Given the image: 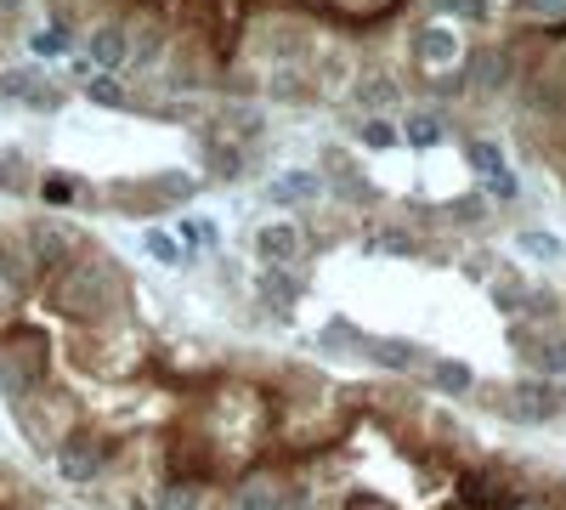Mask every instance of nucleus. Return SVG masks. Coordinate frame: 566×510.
Here are the masks:
<instances>
[{"label":"nucleus","mask_w":566,"mask_h":510,"mask_svg":"<svg viewBox=\"0 0 566 510\" xmlns=\"http://www.w3.org/2000/svg\"><path fill=\"white\" fill-rule=\"evenodd\" d=\"M34 295H45V306H52L57 318H69V323H80V330H97V323H119L125 278L97 244H85L69 267L45 272Z\"/></svg>","instance_id":"f257e3e1"},{"label":"nucleus","mask_w":566,"mask_h":510,"mask_svg":"<svg viewBox=\"0 0 566 510\" xmlns=\"http://www.w3.org/2000/svg\"><path fill=\"white\" fill-rule=\"evenodd\" d=\"M464 63V40L453 23H413L408 29V91H431L442 74Z\"/></svg>","instance_id":"f03ea898"},{"label":"nucleus","mask_w":566,"mask_h":510,"mask_svg":"<svg viewBox=\"0 0 566 510\" xmlns=\"http://www.w3.org/2000/svg\"><path fill=\"white\" fill-rule=\"evenodd\" d=\"M12 420L23 426V437H29V448H34V454H52V448L80 426V403H74V397H63L57 386H40L29 403H18V408H12Z\"/></svg>","instance_id":"7ed1b4c3"},{"label":"nucleus","mask_w":566,"mask_h":510,"mask_svg":"<svg viewBox=\"0 0 566 510\" xmlns=\"http://www.w3.org/2000/svg\"><path fill=\"white\" fill-rule=\"evenodd\" d=\"M515 91V40H482L464 45V97L470 103H499Z\"/></svg>","instance_id":"20e7f679"},{"label":"nucleus","mask_w":566,"mask_h":510,"mask_svg":"<svg viewBox=\"0 0 566 510\" xmlns=\"http://www.w3.org/2000/svg\"><path fill=\"white\" fill-rule=\"evenodd\" d=\"M114 443L97 431V426H74L57 448H52V466H57V477L69 482V488H91V482H103L108 477V466H114Z\"/></svg>","instance_id":"39448f33"},{"label":"nucleus","mask_w":566,"mask_h":510,"mask_svg":"<svg viewBox=\"0 0 566 510\" xmlns=\"http://www.w3.org/2000/svg\"><path fill=\"white\" fill-rule=\"evenodd\" d=\"M488 403L504 414V420H515V426H555L560 414H566L555 381H544V375H522V381H510V386H493Z\"/></svg>","instance_id":"423d86ee"},{"label":"nucleus","mask_w":566,"mask_h":510,"mask_svg":"<svg viewBox=\"0 0 566 510\" xmlns=\"http://www.w3.org/2000/svg\"><path fill=\"white\" fill-rule=\"evenodd\" d=\"M125 23V40H130V63L136 74H159V63L170 58V40H176V23L154 7V0H130V12L119 18Z\"/></svg>","instance_id":"0eeeda50"},{"label":"nucleus","mask_w":566,"mask_h":510,"mask_svg":"<svg viewBox=\"0 0 566 510\" xmlns=\"http://www.w3.org/2000/svg\"><path fill=\"white\" fill-rule=\"evenodd\" d=\"M18 239H23V250L34 256L40 278H45V272H57V267H69V261L91 244L80 227H69L63 216H29V221H18Z\"/></svg>","instance_id":"6e6552de"},{"label":"nucleus","mask_w":566,"mask_h":510,"mask_svg":"<svg viewBox=\"0 0 566 510\" xmlns=\"http://www.w3.org/2000/svg\"><path fill=\"white\" fill-rule=\"evenodd\" d=\"M363 69V52L346 40H317V52L306 58V74H312V91H317V103H340L352 80Z\"/></svg>","instance_id":"1a4fd4ad"},{"label":"nucleus","mask_w":566,"mask_h":510,"mask_svg":"<svg viewBox=\"0 0 566 510\" xmlns=\"http://www.w3.org/2000/svg\"><path fill=\"white\" fill-rule=\"evenodd\" d=\"M346 97H352L357 114H397L408 103V80L397 69H386V63H363Z\"/></svg>","instance_id":"9d476101"},{"label":"nucleus","mask_w":566,"mask_h":510,"mask_svg":"<svg viewBox=\"0 0 566 510\" xmlns=\"http://www.w3.org/2000/svg\"><path fill=\"white\" fill-rule=\"evenodd\" d=\"M205 131H216V136H227V143H239V148L255 154V143L272 131V119H266V108L255 97H227V103H216V114L205 119Z\"/></svg>","instance_id":"9b49d317"},{"label":"nucleus","mask_w":566,"mask_h":510,"mask_svg":"<svg viewBox=\"0 0 566 510\" xmlns=\"http://www.w3.org/2000/svg\"><path fill=\"white\" fill-rule=\"evenodd\" d=\"M74 45L85 52V63L103 69V74H125V63H130V40H125V23H119L114 12L97 18V23H85Z\"/></svg>","instance_id":"f8f14e48"},{"label":"nucleus","mask_w":566,"mask_h":510,"mask_svg":"<svg viewBox=\"0 0 566 510\" xmlns=\"http://www.w3.org/2000/svg\"><path fill=\"white\" fill-rule=\"evenodd\" d=\"M301 488H290V477L272 471V466H255L250 477H239V488H232V504L239 510H295Z\"/></svg>","instance_id":"ddd939ff"},{"label":"nucleus","mask_w":566,"mask_h":510,"mask_svg":"<svg viewBox=\"0 0 566 510\" xmlns=\"http://www.w3.org/2000/svg\"><path fill=\"white\" fill-rule=\"evenodd\" d=\"M0 290H7L12 301H23V295L40 290V267H34V256L23 250V239H18V221L0 227Z\"/></svg>","instance_id":"4468645a"},{"label":"nucleus","mask_w":566,"mask_h":510,"mask_svg":"<svg viewBox=\"0 0 566 510\" xmlns=\"http://www.w3.org/2000/svg\"><path fill=\"white\" fill-rule=\"evenodd\" d=\"M266 205L272 210H301V205H317V199H328V181H323V170H306V165H295V170H277L272 181H266Z\"/></svg>","instance_id":"2eb2a0df"},{"label":"nucleus","mask_w":566,"mask_h":510,"mask_svg":"<svg viewBox=\"0 0 566 510\" xmlns=\"http://www.w3.org/2000/svg\"><path fill=\"white\" fill-rule=\"evenodd\" d=\"M255 97H266V103H317V91H312L306 63H266L255 74Z\"/></svg>","instance_id":"dca6fc26"},{"label":"nucleus","mask_w":566,"mask_h":510,"mask_svg":"<svg viewBox=\"0 0 566 510\" xmlns=\"http://www.w3.org/2000/svg\"><path fill=\"white\" fill-rule=\"evenodd\" d=\"M357 357L380 363L386 375H413V368L431 363L419 341H402V335H363V341H357Z\"/></svg>","instance_id":"f3484780"},{"label":"nucleus","mask_w":566,"mask_h":510,"mask_svg":"<svg viewBox=\"0 0 566 510\" xmlns=\"http://www.w3.org/2000/svg\"><path fill=\"white\" fill-rule=\"evenodd\" d=\"M199 159H205V181H239V176L255 165L250 148L227 143V136H216V131H205V125H199Z\"/></svg>","instance_id":"a211bd4d"},{"label":"nucleus","mask_w":566,"mask_h":510,"mask_svg":"<svg viewBox=\"0 0 566 510\" xmlns=\"http://www.w3.org/2000/svg\"><path fill=\"white\" fill-rule=\"evenodd\" d=\"M453 493H459L464 510H493L510 493V471L504 466H464L459 482H453Z\"/></svg>","instance_id":"6ab92c4d"},{"label":"nucleus","mask_w":566,"mask_h":510,"mask_svg":"<svg viewBox=\"0 0 566 510\" xmlns=\"http://www.w3.org/2000/svg\"><path fill=\"white\" fill-rule=\"evenodd\" d=\"M397 136H402L408 148H442L448 136H453V125H448V114L437 103H413V108L397 114Z\"/></svg>","instance_id":"aec40b11"},{"label":"nucleus","mask_w":566,"mask_h":510,"mask_svg":"<svg viewBox=\"0 0 566 510\" xmlns=\"http://www.w3.org/2000/svg\"><path fill=\"white\" fill-rule=\"evenodd\" d=\"M80 97H85L91 108H108V114H148V103H142L119 74H103V69H91V74L80 80Z\"/></svg>","instance_id":"412c9836"},{"label":"nucleus","mask_w":566,"mask_h":510,"mask_svg":"<svg viewBox=\"0 0 566 510\" xmlns=\"http://www.w3.org/2000/svg\"><path fill=\"white\" fill-rule=\"evenodd\" d=\"M34 199H40L45 210H69V205H97V194L85 188V176H74V170H57V165L34 170Z\"/></svg>","instance_id":"4be33fe9"},{"label":"nucleus","mask_w":566,"mask_h":510,"mask_svg":"<svg viewBox=\"0 0 566 510\" xmlns=\"http://www.w3.org/2000/svg\"><path fill=\"white\" fill-rule=\"evenodd\" d=\"M306 233L295 221H266V227H255V256L266 261V267H295L301 256H306Z\"/></svg>","instance_id":"5701e85b"},{"label":"nucleus","mask_w":566,"mask_h":510,"mask_svg":"<svg viewBox=\"0 0 566 510\" xmlns=\"http://www.w3.org/2000/svg\"><path fill=\"white\" fill-rule=\"evenodd\" d=\"M255 295H261L277 318H290V312L301 306V278H295V267H266V272H255Z\"/></svg>","instance_id":"b1692460"},{"label":"nucleus","mask_w":566,"mask_h":510,"mask_svg":"<svg viewBox=\"0 0 566 510\" xmlns=\"http://www.w3.org/2000/svg\"><path fill=\"white\" fill-rule=\"evenodd\" d=\"M216 493L205 477H165L159 493H154V510H210Z\"/></svg>","instance_id":"393cba45"},{"label":"nucleus","mask_w":566,"mask_h":510,"mask_svg":"<svg viewBox=\"0 0 566 510\" xmlns=\"http://www.w3.org/2000/svg\"><path fill=\"white\" fill-rule=\"evenodd\" d=\"M424 381H431V392H442V397H464V392H476V368H470L464 357H431L424 363Z\"/></svg>","instance_id":"a878e982"},{"label":"nucleus","mask_w":566,"mask_h":510,"mask_svg":"<svg viewBox=\"0 0 566 510\" xmlns=\"http://www.w3.org/2000/svg\"><path fill=\"white\" fill-rule=\"evenodd\" d=\"M34 159L23 154V148H0V199H23V194H34Z\"/></svg>","instance_id":"bb28decb"},{"label":"nucleus","mask_w":566,"mask_h":510,"mask_svg":"<svg viewBox=\"0 0 566 510\" xmlns=\"http://www.w3.org/2000/svg\"><path fill=\"white\" fill-rule=\"evenodd\" d=\"M363 256H424V239L413 233V227H374V233L363 239Z\"/></svg>","instance_id":"cd10ccee"},{"label":"nucleus","mask_w":566,"mask_h":510,"mask_svg":"<svg viewBox=\"0 0 566 510\" xmlns=\"http://www.w3.org/2000/svg\"><path fill=\"white\" fill-rule=\"evenodd\" d=\"M23 45H29V58H34V63H63V58L74 52V34L57 29V23H34V29L23 34Z\"/></svg>","instance_id":"c85d7f7f"},{"label":"nucleus","mask_w":566,"mask_h":510,"mask_svg":"<svg viewBox=\"0 0 566 510\" xmlns=\"http://www.w3.org/2000/svg\"><path fill=\"white\" fill-rule=\"evenodd\" d=\"M357 148H368V154H397V148H402L397 114H357Z\"/></svg>","instance_id":"c756f323"},{"label":"nucleus","mask_w":566,"mask_h":510,"mask_svg":"<svg viewBox=\"0 0 566 510\" xmlns=\"http://www.w3.org/2000/svg\"><path fill=\"white\" fill-rule=\"evenodd\" d=\"M176 244L181 250H216L221 244V221L216 216H176Z\"/></svg>","instance_id":"7c9ffc66"},{"label":"nucleus","mask_w":566,"mask_h":510,"mask_svg":"<svg viewBox=\"0 0 566 510\" xmlns=\"http://www.w3.org/2000/svg\"><path fill=\"white\" fill-rule=\"evenodd\" d=\"M464 165L476 170V176L499 170V165H504V143H499V136H488V131H476V136H464Z\"/></svg>","instance_id":"2f4dec72"},{"label":"nucleus","mask_w":566,"mask_h":510,"mask_svg":"<svg viewBox=\"0 0 566 510\" xmlns=\"http://www.w3.org/2000/svg\"><path fill=\"white\" fill-rule=\"evenodd\" d=\"M476 181H482V199L488 205H522V176H515L510 165H499V170H488Z\"/></svg>","instance_id":"473e14b6"},{"label":"nucleus","mask_w":566,"mask_h":510,"mask_svg":"<svg viewBox=\"0 0 566 510\" xmlns=\"http://www.w3.org/2000/svg\"><path fill=\"white\" fill-rule=\"evenodd\" d=\"M40 80H45L40 63H12V69H0V103H23Z\"/></svg>","instance_id":"72a5a7b5"},{"label":"nucleus","mask_w":566,"mask_h":510,"mask_svg":"<svg viewBox=\"0 0 566 510\" xmlns=\"http://www.w3.org/2000/svg\"><path fill=\"white\" fill-rule=\"evenodd\" d=\"M515 250L533 256V261H560L566 256V244L555 233H544V227H515Z\"/></svg>","instance_id":"f704fd0d"},{"label":"nucleus","mask_w":566,"mask_h":510,"mask_svg":"<svg viewBox=\"0 0 566 510\" xmlns=\"http://www.w3.org/2000/svg\"><path fill=\"white\" fill-rule=\"evenodd\" d=\"M142 250H148L159 267H181V261H193V250H181L165 227H148V233H142Z\"/></svg>","instance_id":"c9c22d12"},{"label":"nucleus","mask_w":566,"mask_h":510,"mask_svg":"<svg viewBox=\"0 0 566 510\" xmlns=\"http://www.w3.org/2000/svg\"><path fill=\"white\" fill-rule=\"evenodd\" d=\"M493 510H566L555 493H544V488H510Z\"/></svg>","instance_id":"e433bc0d"},{"label":"nucleus","mask_w":566,"mask_h":510,"mask_svg":"<svg viewBox=\"0 0 566 510\" xmlns=\"http://www.w3.org/2000/svg\"><path fill=\"white\" fill-rule=\"evenodd\" d=\"M69 103V85H57V80H40L34 91H29V97H23V108L29 114H57Z\"/></svg>","instance_id":"4c0bfd02"},{"label":"nucleus","mask_w":566,"mask_h":510,"mask_svg":"<svg viewBox=\"0 0 566 510\" xmlns=\"http://www.w3.org/2000/svg\"><path fill=\"white\" fill-rule=\"evenodd\" d=\"M442 216H448V221H464V227H482V221L493 216V205H488L482 194H464V199H453Z\"/></svg>","instance_id":"58836bf2"},{"label":"nucleus","mask_w":566,"mask_h":510,"mask_svg":"<svg viewBox=\"0 0 566 510\" xmlns=\"http://www.w3.org/2000/svg\"><path fill=\"white\" fill-rule=\"evenodd\" d=\"M515 7H522V18H533L538 29L566 23V0H515Z\"/></svg>","instance_id":"ea45409f"},{"label":"nucleus","mask_w":566,"mask_h":510,"mask_svg":"<svg viewBox=\"0 0 566 510\" xmlns=\"http://www.w3.org/2000/svg\"><path fill=\"white\" fill-rule=\"evenodd\" d=\"M357 341H363V330H352L346 318H328V330L317 335V346H328V352H340V346H352V352H357Z\"/></svg>","instance_id":"a19ab883"},{"label":"nucleus","mask_w":566,"mask_h":510,"mask_svg":"<svg viewBox=\"0 0 566 510\" xmlns=\"http://www.w3.org/2000/svg\"><path fill=\"white\" fill-rule=\"evenodd\" d=\"M23 12H29V0H0V18L7 23H23Z\"/></svg>","instance_id":"79ce46f5"},{"label":"nucleus","mask_w":566,"mask_h":510,"mask_svg":"<svg viewBox=\"0 0 566 510\" xmlns=\"http://www.w3.org/2000/svg\"><path fill=\"white\" fill-rule=\"evenodd\" d=\"M12 306H18V301H12L7 290H0V323H7V318H12Z\"/></svg>","instance_id":"37998d69"},{"label":"nucleus","mask_w":566,"mask_h":510,"mask_svg":"<svg viewBox=\"0 0 566 510\" xmlns=\"http://www.w3.org/2000/svg\"><path fill=\"white\" fill-rule=\"evenodd\" d=\"M555 392H560V403H566V381H555Z\"/></svg>","instance_id":"c03bdc74"}]
</instances>
